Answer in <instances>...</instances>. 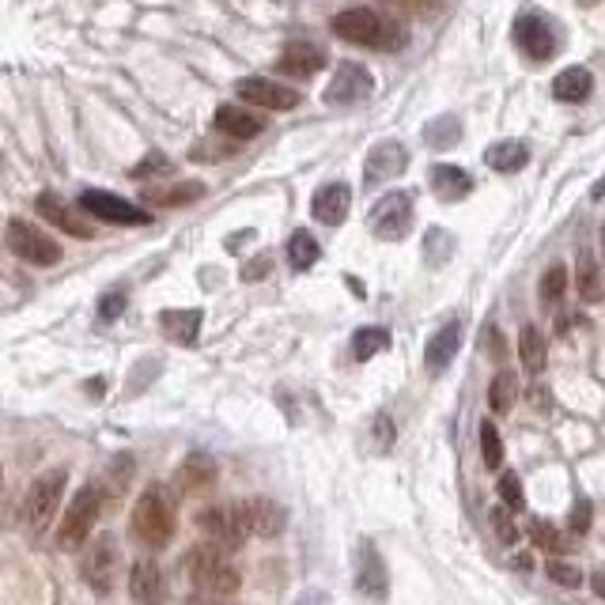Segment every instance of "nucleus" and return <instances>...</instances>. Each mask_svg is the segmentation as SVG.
<instances>
[{
    "instance_id": "obj_33",
    "label": "nucleus",
    "mask_w": 605,
    "mask_h": 605,
    "mask_svg": "<svg viewBox=\"0 0 605 605\" xmlns=\"http://www.w3.org/2000/svg\"><path fill=\"white\" fill-rule=\"evenodd\" d=\"M386 348H390V329H382V326H363L356 329V337H352V356L360 363H367L371 356L386 352Z\"/></svg>"
},
{
    "instance_id": "obj_29",
    "label": "nucleus",
    "mask_w": 605,
    "mask_h": 605,
    "mask_svg": "<svg viewBox=\"0 0 605 605\" xmlns=\"http://www.w3.org/2000/svg\"><path fill=\"white\" fill-rule=\"evenodd\" d=\"M575 288H579V299H583V303H602L605 299V273L598 269V261L590 258V254H579Z\"/></svg>"
},
{
    "instance_id": "obj_47",
    "label": "nucleus",
    "mask_w": 605,
    "mask_h": 605,
    "mask_svg": "<svg viewBox=\"0 0 605 605\" xmlns=\"http://www.w3.org/2000/svg\"><path fill=\"white\" fill-rule=\"evenodd\" d=\"M186 605H235L231 598H205V594H193Z\"/></svg>"
},
{
    "instance_id": "obj_3",
    "label": "nucleus",
    "mask_w": 605,
    "mask_h": 605,
    "mask_svg": "<svg viewBox=\"0 0 605 605\" xmlns=\"http://www.w3.org/2000/svg\"><path fill=\"white\" fill-rule=\"evenodd\" d=\"M133 534L148 549H167L174 537V503L163 484H148L133 507Z\"/></svg>"
},
{
    "instance_id": "obj_5",
    "label": "nucleus",
    "mask_w": 605,
    "mask_h": 605,
    "mask_svg": "<svg viewBox=\"0 0 605 605\" xmlns=\"http://www.w3.org/2000/svg\"><path fill=\"white\" fill-rule=\"evenodd\" d=\"M65 469H50V473H42L31 488H27V496H23V526L31 530V534H42L46 530V522L53 519V511H57V503H61V492H65Z\"/></svg>"
},
{
    "instance_id": "obj_19",
    "label": "nucleus",
    "mask_w": 605,
    "mask_h": 605,
    "mask_svg": "<svg viewBox=\"0 0 605 605\" xmlns=\"http://www.w3.org/2000/svg\"><path fill=\"white\" fill-rule=\"evenodd\" d=\"M348 205H352V190H348V182H326L322 190L314 193L311 212H314V220H318V224L337 227V224H345Z\"/></svg>"
},
{
    "instance_id": "obj_12",
    "label": "nucleus",
    "mask_w": 605,
    "mask_h": 605,
    "mask_svg": "<svg viewBox=\"0 0 605 605\" xmlns=\"http://www.w3.org/2000/svg\"><path fill=\"white\" fill-rule=\"evenodd\" d=\"M356 590L371 602H386V594H390L386 560L375 549V541H360V549H356Z\"/></svg>"
},
{
    "instance_id": "obj_1",
    "label": "nucleus",
    "mask_w": 605,
    "mask_h": 605,
    "mask_svg": "<svg viewBox=\"0 0 605 605\" xmlns=\"http://www.w3.org/2000/svg\"><path fill=\"white\" fill-rule=\"evenodd\" d=\"M182 568H186L190 583L197 587V594H205V598H231L242 587V575L231 564V553L220 549V545H212V541L193 545L190 553L182 556Z\"/></svg>"
},
{
    "instance_id": "obj_18",
    "label": "nucleus",
    "mask_w": 605,
    "mask_h": 605,
    "mask_svg": "<svg viewBox=\"0 0 605 605\" xmlns=\"http://www.w3.org/2000/svg\"><path fill=\"white\" fill-rule=\"evenodd\" d=\"M35 208L42 212V220H50L53 227H61L65 235H76V239H91V235H95V227L87 224L80 212H72L57 193H38Z\"/></svg>"
},
{
    "instance_id": "obj_42",
    "label": "nucleus",
    "mask_w": 605,
    "mask_h": 605,
    "mask_svg": "<svg viewBox=\"0 0 605 605\" xmlns=\"http://www.w3.org/2000/svg\"><path fill=\"white\" fill-rule=\"evenodd\" d=\"M174 171V163L167 156H159V152H152V156H144L137 163V167H133V178H148V174H152V178H156V174H171Z\"/></svg>"
},
{
    "instance_id": "obj_27",
    "label": "nucleus",
    "mask_w": 605,
    "mask_h": 605,
    "mask_svg": "<svg viewBox=\"0 0 605 605\" xmlns=\"http://www.w3.org/2000/svg\"><path fill=\"white\" fill-rule=\"evenodd\" d=\"M197 197H205L201 182H178V186H148L144 201L152 208H174V205H190Z\"/></svg>"
},
{
    "instance_id": "obj_44",
    "label": "nucleus",
    "mask_w": 605,
    "mask_h": 605,
    "mask_svg": "<svg viewBox=\"0 0 605 605\" xmlns=\"http://www.w3.org/2000/svg\"><path fill=\"white\" fill-rule=\"evenodd\" d=\"M590 511H594V507H590V500H575V507H571V530H575V534H587L590 530Z\"/></svg>"
},
{
    "instance_id": "obj_30",
    "label": "nucleus",
    "mask_w": 605,
    "mask_h": 605,
    "mask_svg": "<svg viewBox=\"0 0 605 605\" xmlns=\"http://www.w3.org/2000/svg\"><path fill=\"white\" fill-rule=\"evenodd\" d=\"M545 360H549V345H545L541 329L522 326V333H519V363L530 371V375H541V371H545Z\"/></svg>"
},
{
    "instance_id": "obj_9",
    "label": "nucleus",
    "mask_w": 605,
    "mask_h": 605,
    "mask_svg": "<svg viewBox=\"0 0 605 605\" xmlns=\"http://www.w3.org/2000/svg\"><path fill=\"white\" fill-rule=\"evenodd\" d=\"M4 242H8V250L23 258L27 265H53V261H61V246L50 239V235H42L38 227L23 224V220H12L8 231H4Z\"/></svg>"
},
{
    "instance_id": "obj_37",
    "label": "nucleus",
    "mask_w": 605,
    "mask_h": 605,
    "mask_svg": "<svg viewBox=\"0 0 605 605\" xmlns=\"http://www.w3.org/2000/svg\"><path fill=\"white\" fill-rule=\"evenodd\" d=\"M564 292H568V269L564 265L545 269V277H541V303H560Z\"/></svg>"
},
{
    "instance_id": "obj_2",
    "label": "nucleus",
    "mask_w": 605,
    "mask_h": 605,
    "mask_svg": "<svg viewBox=\"0 0 605 605\" xmlns=\"http://www.w3.org/2000/svg\"><path fill=\"white\" fill-rule=\"evenodd\" d=\"M329 27L337 38H345L352 46H371V50H401L409 42L398 23L375 8H345L329 19Z\"/></svg>"
},
{
    "instance_id": "obj_28",
    "label": "nucleus",
    "mask_w": 605,
    "mask_h": 605,
    "mask_svg": "<svg viewBox=\"0 0 605 605\" xmlns=\"http://www.w3.org/2000/svg\"><path fill=\"white\" fill-rule=\"evenodd\" d=\"M159 326L163 333L178 341V345H197V333H201V311H163L159 314Z\"/></svg>"
},
{
    "instance_id": "obj_48",
    "label": "nucleus",
    "mask_w": 605,
    "mask_h": 605,
    "mask_svg": "<svg viewBox=\"0 0 605 605\" xmlns=\"http://www.w3.org/2000/svg\"><path fill=\"white\" fill-rule=\"evenodd\" d=\"M590 587H594V594H598V598H605V571H598V575L590 579Z\"/></svg>"
},
{
    "instance_id": "obj_35",
    "label": "nucleus",
    "mask_w": 605,
    "mask_h": 605,
    "mask_svg": "<svg viewBox=\"0 0 605 605\" xmlns=\"http://www.w3.org/2000/svg\"><path fill=\"white\" fill-rule=\"evenodd\" d=\"M458 137H462V125L454 118H435L432 125L424 129V140H428L432 148H450Z\"/></svg>"
},
{
    "instance_id": "obj_13",
    "label": "nucleus",
    "mask_w": 605,
    "mask_h": 605,
    "mask_svg": "<svg viewBox=\"0 0 605 605\" xmlns=\"http://www.w3.org/2000/svg\"><path fill=\"white\" fill-rule=\"evenodd\" d=\"M242 103L261 106V110H295L299 106V91L277 84V80H265V76H246L235 84Z\"/></svg>"
},
{
    "instance_id": "obj_8",
    "label": "nucleus",
    "mask_w": 605,
    "mask_h": 605,
    "mask_svg": "<svg viewBox=\"0 0 605 605\" xmlns=\"http://www.w3.org/2000/svg\"><path fill=\"white\" fill-rule=\"evenodd\" d=\"M118 568H121L118 541H114L110 534L95 537V541H91V549H87V556H84V564H80L84 583L91 590L106 594V590H114V583H118Z\"/></svg>"
},
{
    "instance_id": "obj_14",
    "label": "nucleus",
    "mask_w": 605,
    "mask_h": 605,
    "mask_svg": "<svg viewBox=\"0 0 605 605\" xmlns=\"http://www.w3.org/2000/svg\"><path fill=\"white\" fill-rule=\"evenodd\" d=\"M239 515H242V526H246V534L250 537H277V534H284V526H288L284 507L273 500H265V496L242 500Z\"/></svg>"
},
{
    "instance_id": "obj_46",
    "label": "nucleus",
    "mask_w": 605,
    "mask_h": 605,
    "mask_svg": "<svg viewBox=\"0 0 605 605\" xmlns=\"http://www.w3.org/2000/svg\"><path fill=\"white\" fill-rule=\"evenodd\" d=\"M121 307H125V295L110 292L103 299V307H99V318H103V322H110V318H118V314H121Z\"/></svg>"
},
{
    "instance_id": "obj_10",
    "label": "nucleus",
    "mask_w": 605,
    "mask_h": 605,
    "mask_svg": "<svg viewBox=\"0 0 605 605\" xmlns=\"http://www.w3.org/2000/svg\"><path fill=\"white\" fill-rule=\"evenodd\" d=\"M80 208H84L87 216L103 220V224H125V227L152 224V212L129 205V201H121V197H114V193L106 190H84L80 193Z\"/></svg>"
},
{
    "instance_id": "obj_24",
    "label": "nucleus",
    "mask_w": 605,
    "mask_h": 605,
    "mask_svg": "<svg viewBox=\"0 0 605 605\" xmlns=\"http://www.w3.org/2000/svg\"><path fill=\"white\" fill-rule=\"evenodd\" d=\"M432 190L439 201H462L473 190V178L469 171L454 167V163H435L432 167Z\"/></svg>"
},
{
    "instance_id": "obj_6",
    "label": "nucleus",
    "mask_w": 605,
    "mask_h": 605,
    "mask_svg": "<svg viewBox=\"0 0 605 605\" xmlns=\"http://www.w3.org/2000/svg\"><path fill=\"white\" fill-rule=\"evenodd\" d=\"M367 227L371 235H379L382 242H398L413 231V197L409 193H382L379 201L367 212Z\"/></svg>"
},
{
    "instance_id": "obj_43",
    "label": "nucleus",
    "mask_w": 605,
    "mask_h": 605,
    "mask_svg": "<svg viewBox=\"0 0 605 605\" xmlns=\"http://www.w3.org/2000/svg\"><path fill=\"white\" fill-rule=\"evenodd\" d=\"M492 526H496V534H500L503 545H515L519 534H515V522L507 515V507H492Z\"/></svg>"
},
{
    "instance_id": "obj_17",
    "label": "nucleus",
    "mask_w": 605,
    "mask_h": 605,
    "mask_svg": "<svg viewBox=\"0 0 605 605\" xmlns=\"http://www.w3.org/2000/svg\"><path fill=\"white\" fill-rule=\"evenodd\" d=\"M515 38H519V46L526 50V57H534V61H549L556 50L553 27L541 16H534V12L515 19Z\"/></svg>"
},
{
    "instance_id": "obj_34",
    "label": "nucleus",
    "mask_w": 605,
    "mask_h": 605,
    "mask_svg": "<svg viewBox=\"0 0 605 605\" xmlns=\"http://www.w3.org/2000/svg\"><path fill=\"white\" fill-rule=\"evenodd\" d=\"M481 458L488 469H500L503 466V439H500V428L492 420L481 424Z\"/></svg>"
},
{
    "instance_id": "obj_21",
    "label": "nucleus",
    "mask_w": 605,
    "mask_h": 605,
    "mask_svg": "<svg viewBox=\"0 0 605 605\" xmlns=\"http://www.w3.org/2000/svg\"><path fill=\"white\" fill-rule=\"evenodd\" d=\"M458 345H462V322H447V326L432 333V341L424 348V363H428V371L439 375V371H447L454 356H458Z\"/></svg>"
},
{
    "instance_id": "obj_36",
    "label": "nucleus",
    "mask_w": 605,
    "mask_h": 605,
    "mask_svg": "<svg viewBox=\"0 0 605 605\" xmlns=\"http://www.w3.org/2000/svg\"><path fill=\"white\" fill-rule=\"evenodd\" d=\"M530 541H534L537 549H545V553H553V556H560L568 545H564V537L556 534L553 526L549 522H541V519H534L530 522Z\"/></svg>"
},
{
    "instance_id": "obj_7",
    "label": "nucleus",
    "mask_w": 605,
    "mask_h": 605,
    "mask_svg": "<svg viewBox=\"0 0 605 605\" xmlns=\"http://www.w3.org/2000/svg\"><path fill=\"white\" fill-rule=\"evenodd\" d=\"M197 526H201L205 541L220 545V549H227V553L242 549V541L250 537V534H246V526H242L239 503H220V507H205V511L197 515Z\"/></svg>"
},
{
    "instance_id": "obj_49",
    "label": "nucleus",
    "mask_w": 605,
    "mask_h": 605,
    "mask_svg": "<svg viewBox=\"0 0 605 605\" xmlns=\"http://www.w3.org/2000/svg\"><path fill=\"white\" fill-rule=\"evenodd\" d=\"M590 197H594V201H602V197H605V178L598 182V186H594V190H590Z\"/></svg>"
},
{
    "instance_id": "obj_11",
    "label": "nucleus",
    "mask_w": 605,
    "mask_h": 605,
    "mask_svg": "<svg viewBox=\"0 0 605 605\" xmlns=\"http://www.w3.org/2000/svg\"><path fill=\"white\" fill-rule=\"evenodd\" d=\"M371 91H375L371 72L363 69L360 61H341L337 72H333V80H329V87H326V103L352 106V103H363Z\"/></svg>"
},
{
    "instance_id": "obj_26",
    "label": "nucleus",
    "mask_w": 605,
    "mask_h": 605,
    "mask_svg": "<svg viewBox=\"0 0 605 605\" xmlns=\"http://www.w3.org/2000/svg\"><path fill=\"white\" fill-rule=\"evenodd\" d=\"M590 91H594V76L587 69H564L560 76L553 80V99L560 103H587Z\"/></svg>"
},
{
    "instance_id": "obj_39",
    "label": "nucleus",
    "mask_w": 605,
    "mask_h": 605,
    "mask_svg": "<svg viewBox=\"0 0 605 605\" xmlns=\"http://www.w3.org/2000/svg\"><path fill=\"white\" fill-rule=\"evenodd\" d=\"M428 246H424V258L432 261V265H443V261L450 258V250H454V239H450L447 231H439V227H435V231H428Z\"/></svg>"
},
{
    "instance_id": "obj_16",
    "label": "nucleus",
    "mask_w": 605,
    "mask_h": 605,
    "mask_svg": "<svg viewBox=\"0 0 605 605\" xmlns=\"http://www.w3.org/2000/svg\"><path fill=\"white\" fill-rule=\"evenodd\" d=\"M405 167H409L405 144H398V140H382L379 148L367 156V163H363V174H367V186H379V182L398 178Z\"/></svg>"
},
{
    "instance_id": "obj_22",
    "label": "nucleus",
    "mask_w": 605,
    "mask_h": 605,
    "mask_svg": "<svg viewBox=\"0 0 605 605\" xmlns=\"http://www.w3.org/2000/svg\"><path fill=\"white\" fill-rule=\"evenodd\" d=\"M216 129L231 140H250L258 137L261 129H265V121L254 114V110H246V106H235V103H224L216 110Z\"/></svg>"
},
{
    "instance_id": "obj_41",
    "label": "nucleus",
    "mask_w": 605,
    "mask_h": 605,
    "mask_svg": "<svg viewBox=\"0 0 605 605\" xmlns=\"http://www.w3.org/2000/svg\"><path fill=\"white\" fill-rule=\"evenodd\" d=\"M545 575H549L553 583H560V587H579V583H583V571L564 564V560H549V564H545Z\"/></svg>"
},
{
    "instance_id": "obj_20",
    "label": "nucleus",
    "mask_w": 605,
    "mask_h": 605,
    "mask_svg": "<svg viewBox=\"0 0 605 605\" xmlns=\"http://www.w3.org/2000/svg\"><path fill=\"white\" fill-rule=\"evenodd\" d=\"M326 50L322 46H314V42H288L284 50H280V72H288V76H299V80H307L314 72L326 69Z\"/></svg>"
},
{
    "instance_id": "obj_40",
    "label": "nucleus",
    "mask_w": 605,
    "mask_h": 605,
    "mask_svg": "<svg viewBox=\"0 0 605 605\" xmlns=\"http://www.w3.org/2000/svg\"><path fill=\"white\" fill-rule=\"evenodd\" d=\"M500 500L507 511H522L526 507V496H522V484L515 473H503L500 477Z\"/></svg>"
},
{
    "instance_id": "obj_32",
    "label": "nucleus",
    "mask_w": 605,
    "mask_h": 605,
    "mask_svg": "<svg viewBox=\"0 0 605 605\" xmlns=\"http://www.w3.org/2000/svg\"><path fill=\"white\" fill-rule=\"evenodd\" d=\"M318 258H322V250H318V239H314L311 231H295L292 239H288V265H292L295 273H307Z\"/></svg>"
},
{
    "instance_id": "obj_4",
    "label": "nucleus",
    "mask_w": 605,
    "mask_h": 605,
    "mask_svg": "<svg viewBox=\"0 0 605 605\" xmlns=\"http://www.w3.org/2000/svg\"><path fill=\"white\" fill-rule=\"evenodd\" d=\"M99 511H103V488H99V484L80 488V492L72 496L69 507H65V515H61V526H57V545H61L65 553H76L87 537H91V530H95Z\"/></svg>"
},
{
    "instance_id": "obj_23",
    "label": "nucleus",
    "mask_w": 605,
    "mask_h": 605,
    "mask_svg": "<svg viewBox=\"0 0 605 605\" xmlns=\"http://www.w3.org/2000/svg\"><path fill=\"white\" fill-rule=\"evenodd\" d=\"M174 484H178V492L182 496H193V492H205L216 484V462L208 458V454H190L178 473H174Z\"/></svg>"
},
{
    "instance_id": "obj_31",
    "label": "nucleus",
    "mask_w": 605,
    "mask_h": 605,
    "mask_svg": "<svg viewBox=\"0 0 605 605\" xmlns=\"http://www.w3.org/2000/svg\"><path fill=\"white\" fill-rule=\"evenodd\" d=\"M515 401H519V375L515 371H500L492 379V386H488V409L503 416L515 409Z\"/></svg>"
},
{
    "instance_id": "obj_15",
    "label": "nucleus",
    "mask_w": 605,
    "mask_h": 605,
    "mask_svg": "<svg viewBox=\"0 0 605 605\" xmlns=\"http://www.w3.org/2000/svg\"><path fill=\"white\" fill-rule=\"evenodd\" d=\"M129 594L137 605H167V575L159 568L156 560H137L133 571H129Z\"/></svg>"
},
{
    "instance_id": "obj_50",
    "label": "nucleus",
    "mask_w": 605,
    "mask_h": 605,
    "mask_svg": "<svg viewBox=\"0 0 605 605\" xmlns=\"http://www.w3.org/2000/svg\"><path fill=\"white\" fill-rule=\"evenodd\" d=\"M602 250H605V224H602Z\"/></svg>"
},
{
    "instance_id": "obj_38",
    "label": "nucleus",
    "mask_w": 605,
    "mask_h": 605,
    "mask_svg": "<svg viewBox=\"0 0 605 605\" xmlns=\"http://www.w3.org/2000/svg\"><path fill=\"white\" fill-rule=\"evenodd\" d=\"M239 152V144H216V140H201V144H193V152L190 156L197 159V163H216V159H231Z\"/></svg>"
},
{
    "instance_id": "obj_25",
    "label": "nucleus",
    "mask_w": 605,
    "mask_h": 605,
    "mask_svg": "<svg viewBox=\"0 0 605 605\" xmlns=\"http://www.w3.org/2000/svg\"><path fill=\"white\" fill-rule=\"evenodd\" d=\"M526 159H530V148H526L522 140H496V144H488V152H484V163L500 174L522 171Z\"/></svg>"
},
{
    "instance_id": "obj_45",
    "label": "nucleus",
    "mask_w": 605,
    "mask_h": 605,
    "mask_svg": "<svg viewBox=\"0 0 605 605\" xmlns=\"http://www.w3.org/2000/svg\"><path fill=\"white\" fill-rule=\"evenodd\" d=\"M273 269V254H261V258H254V261H246V269H242V280L250 284V280H261L265 273Z\"/></svg>"
}]
</instances>
